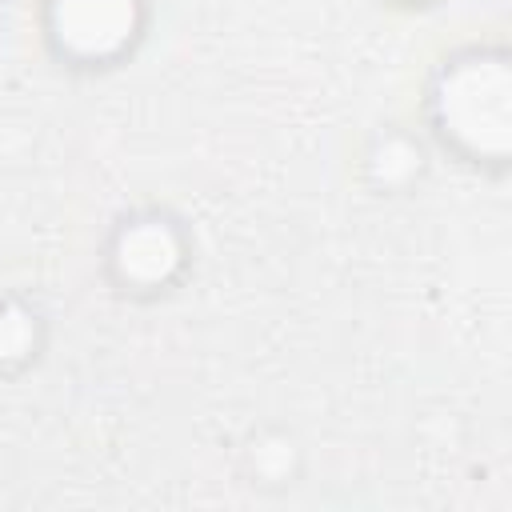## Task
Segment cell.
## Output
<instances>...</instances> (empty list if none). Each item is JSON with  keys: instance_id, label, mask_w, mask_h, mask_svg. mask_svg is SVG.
Instances as JSON below:
<instances>
[{"instance_id": "cell-2", "label": "cell", "mask_w": 512, "mask_h": 512, "mask_svg": "<svg viewBox=\"0 0 512 512\" xmlns=\"http://www.w3.org/2000/svg\"><path fill=\"white\" fill-rule=\"evenodd\" d=\"M96 264L112 296L132 304H156L180 292V284L188 280L196 264V236L176 208L136 204L112 216Z\"/></svg>"}, {"instance_id": "cell-7", "label": "cell", "mask_w": 512, "mask_h": 512, "mask_svg": "<svg viewBox=\"0 0 512 512\" xmlns=\"http://www.w3.org/2000/svg\"><path fill=\"white\" fill-rule=\"evenodd\" d=\"M380 4H388V8H428L436 0H380Z\"/></svg>"}, {"instance_id": "cell-1", "label": "cell", "mask_w": 512, "mask_h": 512, "mask_svg": "<svg viewBox=\"0 0 512 512\" xmlns=\"http://www.w3.org/2000/svg\"><path fill=\"white\" fill-rule=\"evenodd\" d=\"M428 136L456 160L508 164V56L484 48L448 52L424 92Z\"/></svg>"}, {"instance_id": "cell-8", "label": "cell", "mask_w": 512, "mask_h": 512, "mask_svg": "<svg viewBox=\"0 0 512 512\" xmlns=\"http://www.w3.org/2000/svg\"><path fill=\"white\" fill-rule=\"evenodd\" d=\"M4 4H8V0H0V12H4Z\"/></svg>"}, {"instance_id": "cell-3", "label": "cell", "mask_w": 512, "mask_h": 512, "mask_svg": "<svg viewBox=\"0 0 512 512\" xmlns=\"http://www.w3.org/2000/svg\"><path fill=\"white\" fill-rule=\"evenodd\" d=\"M40 44L56 68L100 76L124 68L148 40L152 0H36Z\"/></svg>"}, {"instance_id": "cell-6", "label": "cell", "mask_w": 512, "mask_h": 512, "mask_svg": "<svg viewBox=\"0 0 512 512\" xmlns=\"http://www.w3.org/2000/svg\"><path fill=\"white\" fill-rule=\"evenodd\" d=\"M240 472L244 484L256 492H288L304 476V448L292 428L260 424L240 444Z\"/></svg>"}, {"instance_id": "cell-4", "label": "cell", "mask_w": 512, "mask_h": 512, "mask_svg": "<svg viewBox=\"0 0 512 512\" xmlns=\"http://www.w3.org/2000/svg\"><path fill=\"white\" fill-rule=\"evenodd\" d=\"M428 144L408 124H380L360 156V176L376 196H404L428 176Z\"/></svg>"}, {"instance_id": "cell-5", "label": "cell", "mask_w": 512, "mask_h": 512, "mask_svg": "<svg viewBox=\"0 0 512 512\" xmlns=\"http://www.w3.org/2000/svg\"><path fill=\"white\" fill-rule=\"evenodd\" d=\"M48 352V312L24 288L0 292V384L28 376Z\"/></svg>"}]
</instances>
